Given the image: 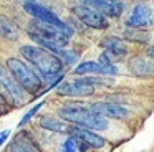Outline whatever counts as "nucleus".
Returning <instances> with one entry per match:
<instances>
[{"label": "nucleus", "mask_w": 154, "mask_h": 152, "mask_svg": "<svg viewBox=\"0 0 154 152\" xmlns=\"http://www.w3.org/2000/svg\"><path fill=\"white\" fill-rule=\"evenodd\" d=\"M100 45L103 46V48H106V51L109 53L111 56H123L128 53L126 43L121 38H118V36H106V38L101 40Z\"/></svg>", "instance_id": "4468645a"}, {"label": "nucleus", "mask_w": 154, "mask_h": 152, "mask_svg": "<svg viewBox=\"0 0 154 152\" xmlns=\"http://www.w3.org/2000/svg\"><path fill=\"white\" fill-rule=\"evenodd\" d=\"M126 26L129 28H137V30H143L146 26H151L154 23V12L147 3L139 2L133 7L129 17L126 18Z\"/></svg>", "instance_id": "423d86ee"}, {"label": "nucleus", "mask_w": 154, "mask_h": 152, "mask_svg": "<svg viewBox=\"0 0 154 152\" xmlns=\"http://www.w3.org/2000/svg\"><path fill=\"white\" fill-rule=\"evenodd\" d=\"M43 104H45V101H42V102H38V104L32 106V108L28 109V111L25 112V114H23V117L20 119V122H18V127H20V129H22V127H25V126H27L28 122L32 121V117H33V116L37 114V112L40 111L42 108H43Z\"/></svg>", "instance_id": "6ab92c4d"}, {"label": "nucleus", "mask_w": 154, "mask_h": 152, "mask_svg": "<svg viewBox=\"0 0 154 152\" xmlns=\"http://www.w3.org/2000/svg\"><path fill=\"white\" fill-rule=\"evenodd\" d=\"M78 150V141L75 137H66L63 142H61L60 149H58L57 152H76Z\"/></svg>", "instance_id": "aec40b11"}, {"label": "nucleus", "mask_w": 154, "mask_h": 152, "mask_svg": "<svg viewBox=\"0 0 154 152\" xmlns=\"http://www.w3.org/2000/svg\"><path fill=\"white\" fill-rule=\"evenodd\" d=\"M81 2L103 17H119L124 10V5L118 0H81Z\"/></svg>", "instance_id": "9d476101"}, {"label": "nucleus", "mask_w": 154, "mask_h": 152, "mask_svg": "<svg viewBox=\"0 0 154 152\" xmlns=\"http://www.w3.org/2000/svg\"><path fill=\"white\" fill-rule=\"evenodd\" d=\"M2 114H4V99L0 98V117H2Z\"/></svg>", "instance_id": "5701e85b"}, {"label": "nucleus", "mask_w": 154, "mask_h": 152, "mask_svg": "<svg viewBox=\"0 0 154 152\" xmlns=\"http://www.w3.org/2000/svg\"><path fill=\"white\" fill-rule=\"evenodd\" d=\"M68 134H71V137L78 139L80 142L86 144L88 147H91V149H101L106 144V141H104L100 134H96L94 131H90V129L80 127V126H70Z\"/></svg>", "instance_id": "1a4fd4ad"}, {"label": "nucleus", "mask_w": 154, "mask_h": 152, "mask_svg": "<svg viewBox=\"0 0 154 152\" xmlns=\"http://www.w3.org/2000/svg\"><path fill=\"white\" fill-rule=\"evenodd\" d=\"M8 137H10V131H8V129H4V131L0 132V147L7 142Z\"/></svg>", "instance_id": "412c9836"}, {"label": "nucleus", "mask_w": 154, "mask_h": 152, "mask_svg": "<svg viewBox=\"0 0 154 152\" xmlns=\"http://www.w3.org/2000/svg\"><path fill=\"white\" fill-rule=\"evenodd\" d=\"M8 152H42L37 141L28 132L20 131L14 137V141L8 144Z\"/></svg>", "instance_id": "f8f14e48"}, {"label": "nucleus", "mask_w": 154, "mask_h": 152, "mask_svg": "<svg viewBox=\"0 0 154 152\" xmlns=\"http://www.w3.org/2000/svg\"><path fill=\"white\" fill-rule=\"evenodd\" d=\"M147 55H149V56H151V58H152V59H154V45H152V46H151V48H149V50H147Z\"/></svg>", "instance_id": "4be33fe9"}, {"label": "nucleus", "mask_w": 154, "mask_h": 152, "mask_svg": "<svg viewBox=\"0 0 154 152\" xmlns=\"http://www.w3.org/2000/svg\"><path fill=\"white\" fill-rule=\"evenodd\" d=\"M58 116L61 121H68L73 126L90 129V131H106L108 121L103 116H98L85 106H63L58 109Z\"/></svg>", "instance_id": "f03ea898"}, {"label": "nucleus", "mask_w": 154, "mask_h": 152, "mask_svg": "<svg viewBox=\"0 0 154 152\" xmlns=\"http://www.w3.org/2000/svg\"><path fill=\"white\" fill-rule=\"evenodd\" d=\"M18 36V28L12 20H8L7 17L0 15V38L14 41Z\"/></svg>", "instance_id": "dca6fc26"}, {"label": "nucleus", "mask_w": 154, "mask_h": 152, "mask_svg": "<svg viewBox=\"0 0 154 152\" xmlns=\"http://www.w3.org/2000/svg\"><path fill=\"white\" fill-rule=\"evenodd\" d=\"M91 111L98 116H103V117H113V119H123L128 116V109L121 104L116 102H108V101H100L91 104Z\"/></svg>", "instance_id": "9b49d317"}, {"label": "nucleus", "mask_w": 154, "mask_h": 152, "mask_svg": "<svg viewBox=\"0 0 154 152\" xmlns=\"http://www.w3.org/2000/svg\"><path fill=\"white\" fill-rule=\"evenodd\" d=\"M71 12H73V15L76 17L81 23H85V25L90 26V28L104 30V28H108V25H109L106 17H103L101 13H98L96 10L83 5V3H81V5H75L73 8H71Z\"/></svg>", "instance_id": "0eeeda50"}, {"label": "nucleus", "mask_w": 154, "mask_h": 152, "mask_svg": "<svg viewBox=\"0 0 154 152\" xmlns=\"http://www.w3.org/2000/svg\"><path fill=\"white\" fill-rule=\"evenodd\" d=\"M124 38L128 41H136V43H146L149 40V35L143 30H137V28H129L126 33H124Z\"/></svg>", "instance_id": "a211bd4d"}, {"label": "nucleus", "mask_w": 154, "mask_h": 152, "mask_svg": "<svg viewBox=\"0 0 154 152\" xmlns=\"http://www.w3.org/2000/svg\"><path fill=\"white\" fill-rule=\"evenodd\" d=\"M38 124H40L42 129L55 132V134H63V132H68V129H70V126H66L63 121H60V119H57V117H50V116L40 117Z\"/></svg>", "instance_id": "2eb2a0df"}, {"label": "nucleus", "mask_w": 154, "mask_h": 152, "mask_svg": "<svg viewBox=\"0 0 154 152\" xmlns=\"http://www.w3.org/2000/svg\"><path fill=\"white\" fill-rule=\"evenodd\" d=\"M129 68H131V71L137 76H146V74H151V73L154 71L152 65H151L147 59L141 58V56H134V58L131 59Z\"/></svg>", "instance_id": "f3484780"}, {"label": "nucleus", "mask_w": 154, "mask_h": 152, "mask_svg": "<svg viewBox=\"0 0 154 152\" xmlns=\"http://www.w3.org/2000/svg\"><path fill=\"white\" fill-rule=\"evenodd\" d=\"M20 55L37 73H40L43 78H57L61 74L63 63L48 50L42 46H33V45H25L20 46Z\"/></svg>", "instance_id": "f257e3e1"}, {"label": "nucleus", "mask_w": 154, "mask_h": 152, "mask_svg": "<svg viewBox=\"0 0 154 152\" xmlns=\"http://www.w3.org/2000/svg\"><path fill=\"white\" fill-rule=\"evenodd\" d=\"M22 5H23V10L28 13V15L33 17V20H40V22L51 23V25H57V26H68L63 20H60L50 8H48V7L42 5L40 2H35V0H25Z\"/></svg>", "instance_id": "6e6552de"}, {"label": "nucleus", "mask_w": 154, "mask_h": 152, "mask_svg": "<svg viewBox=\"0 0 154 152\" xmlns=\"http://www.w3.org/2000/svg\"><path fill=\"white\" fill-rule=\"evenodd\" d=\"M57 93L60 96H73V98H83L91 96L94 93V83L91 78L73 79V81H65L57 88Z\"/></svg>", "instance_id": "39448f33"}, {"label": "nucleus", "mask_w": 154, "mask_h": 152, "mask_svg": "<svg viewBox=\"0 0 154 152\" xmlns=\"http://www.w3.org/2000/svg\"><path fill=\"white\" fill-rule=\"evenodd\" d=\"M7 69L12 73V76L17 79L18 84L23 88L25 93L35 94V93L40 91L42 83H43L40 78V74H38L28 63H25L23 59L15 58V56L8 58L7 59Z\"/></svg>", "instance_id": "7ed1b4c3"}, {"label": "nucleus", "mask_w": 154, "mask_h": 152, "mask_svg": "<svg viewBox=\"0 0 154 152\" xmlns=\"http://www.w3.org/2000/svg\"><path fill=\"white\" fill-rule=\"evenodd\" d=\"M0 96H2V99L10 102L12 106H22L27 101V93L17 83V79L12 76L7 66L2 65H0Z\"/></svg>", "instance_id": "20e7f679"}, {"label": "nucleus", "mask_w": 154, "mask_h": 152, "mask_svg": "<svg viewBox=\"0 0 154 152\" xmlns=\"http://www.w3.org/2000/svg\"><path fill=\"white\" fill-rule=\"evenodd\" d=\"M75 74H90V73H94V74H116L118 69L116 66H103L96 61H83L73 69Z\"/></svg>", "instance_id": "ddd939ff"}]
</instances>
